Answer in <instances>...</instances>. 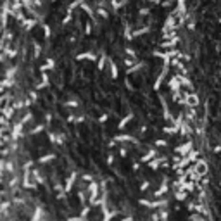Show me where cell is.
I'll return each instance as SVG.
<instances>
[{"instance_id":"obj_9","label":"cell","mask_w":221,"mask_h":221,"mask_svg":"<svg viewBox=\"0 0 221 221\" xmlns=\"http://www.w3.org/2000/svg\"><path fill=\"white\" fill-rule=\"evenodd\" d=\"M22 24H24L26 29H31V28L36 24V21H35V19H22Z\"/></svg>"},{"instance_id":"obj_19","label":"cell","mask_w":221,"mask_h":221,"mask_svg":"<svg viewBox=\"0 0 221 221\" xmlns=\"http://www.w3.org/2000/svg\"><path fill=\"white\" fill-rule=\"evenodd\" d=\"M149 14V9H140V16H147Z\"/></svg>"},{"instance_id":"obj_1","label":"cell","mask_w":221,"mask_h":221,"mask_svg":"<svg viewBox=\"0 0 221 221\" xmlns=\"http://www.w3.org/2000/svg\"><path fill=\"white\" fill-rule=\"evenodd\" d=\"M194 169H195V173L201 175V176L207 175V164H206L204 161H197V163L194 164Z\"/></svg>"},{"instance_id":"obj_3","label":"cell","mask_w":221,"mask_h":221,"mask_svg":"<svg viewBox=\"0 0 221 221\" xmlns=\"http://www.w3.org/2000/svg\"><path fill=\"white\" fill-rule=\"evenodd\" d=\"M159 164H168V161L161 157V159H152V161L149 163V166H150L152 169H157V168H159Z\"/></svg>"},{"instance_id":"obj_12","label":"cell","mask_w":221,"mask_h":221,"mask_svg":"<svg viewBox=\"0 0 221 221\" xmlns=\"http://www.w3.org/2000/svg\"><path fill=\"white\" fill-rule=\"evenodd\" d=\"M66 105H67V107H78V100H76V99H71V100H67Z\"/></svg>"},{"instance_id":"obj_5","label":"cell","mask_w":221,"mask_h":221,"mask_svg":"<svg viewBox=\"0 0 221 221\" xmlns=\"http://www.w3.org/2000/svg\"><path fill=\"white\" fill-rule=\"evenodd\" d=\"M74 178H76V173H73V175H71V178H67V182H66V187H64V190H66V192H71V188H73V183H74Z\"/></svg>"},{"instance_id":"obj_4","label":"cell","mask_w":221,"mask_h":221,"mask_svg":"<svg viewBox=\"0 0 221 221\" xmlns=\"http://www.w3.org/2000/svg\"><path fill=\"white\" fill-rule=\"evenodd\" d=\"M116 140H118V142H133V143H137V140H135L133 137H130V135H118Z\"/></svg>"},{"instance_id":"obj_11","label":"cell","mask_w":221,"mask_h":221,"mask_svg":"<svg viewBox=\"0 0 221 221\" xmlns=\"http://www.w3.org/2000/svg\"><path fill=\"white\" fill-rule=\"evenodd\" d=\"M97 14H99V16H100V17H104V19H105V17H107V16H109V14H107V12H105V9H102V7H99V9H97Z\"/></svg>"},{"instance_id":"obj_6","label":"cell","mask_w":221,"mask_h":221,"mask_svg":"<svg viewBox=\"0 0 221 221\" xmlns=\"http://www.w3.org/2000/svg\"><path fill=\"white\" fill-rule=\"evenodd\" d=\"M156 156H157V150H149V152H147L143 157H142V161H143V163H147V161H152Z\"/></svg>"},{"instance_id":"obj_25","label":"cell","mask_w":221,"mask_h":221,"mask_svg":"<svg viewBox=\"0 0 221 221\" xmlns=\"http://www.w3.org/2000/svg\"><path fill=\"white\" fill-rule=\"evenodd\" d=\"M107 163H109V164H112V163H114V157H112V156H109V157H107Z\"/></svg>"},{"instance_id":"obj_22","label":"cell","mask_w":221,"mask_h":221,"mask_svg":"<svg viewBox=\"0 0 221 221\" xmlns=\"http://www.w3.org/2000/svg\"><path fill=\"white\" fill-rule=\"evenodd\" d=\"M147 188H149V182H143L142 183V190H147Z\"/></svg>"},{"instance_id":"obj_8","label":"cell","mask_w":221,"mask_h":221,"mask_svg":"<svg viewBox=\"0 0 221 221\" xmlns=\"http://www.w3.org/2000/svg\"><path fill=\"white\" fill-rule=\"evenodd\" d=\"M130 119H133V114H128L124 119H121V121H119V124H118V128H119V130H123V128L128 124V121H130Z\"/></svg>"},{"instance_id":"obj_23","label":"cell","mask_w":221,"mask_h":221,"mask_svg":"<svg viewBox=\"0 0 221 221\" xmlns=\"http://www.w3.org/2000/svg\"><path fill=\"white\" fill-rule=\"evenodd\" d=\"M90 31H92V26H90V22H86V35H90Z\"/></svg>"},{"instance_id":"obj_2","label":"cell","mask_w":221,"mask_h":221,"mask_svg":"<svg viewBox=\"0 0 221 221\" xmlns=\"http://www.w3.org/2000/svg\"><path fill=\"white\" fill-rule=\"evenodd\" d=\"M187 105L188 107H197L199 105V97L195 93H187Z\"/></svg>"},{"instance_id":"obj_13","label":"cell","mask_w":221,"mask_h":221,"mask_svg":"<svg viewBox=\"0 0 221 221\" xmlns=\"http://www.w3.org/2000/svg\"><path fill=\"white\" fill-rule=\"evenodd\" d=\"M143 33H149V28H147V26H143L142 29H137V31H135L137 36H138V35H143Z\"/></svg>"},{"instance_id":"obj_26","label":"cell","mask_w":221,"mask_h":221,"mask_svg":"<svg viewBox=\"0 0 221 221\" xmlns=\"http://www.w3.org/2000/svg\"><path fill=\"white\" fill-rule=\"evenodd\" d=\"M152 2H156V3H157V2H159V0H152Z\"/></svg>"},{"instance_id":"obj_15","label":"cell","mask_w":221,"mask_h":221,"mask_svg":"<svg viewBox=\"0 0 221 221\" xmlns=\"http://www.w3.org/2000/svg\"><path fill=\"white\" fill-rule=\"evenodd\" d=\"M81 180H83V182H86V183H90V182H93V178H92V175H83V176H81Z\"/></svg>"},{"instance_id":"obj_17","label":"cell","mask_w":221,"mask_h":221,"mask_svg":"<svg viewBox=\"0 0 221 221\" xmlns=\"http://www.w3.org/2000/svg\"><path fill=\"white\" fill-rule=\"evenodd\" d=\"M156 145H157V147H166L168 142H166V140H156Z\"/></svg>"},{"instance_id":"obj_16","label":"cell","mask_w":221,"mask_h":221,"mask_svg":"<svg viewBox=\"0 0 221 221\" xmlns=\"http://www.w3.org/2000/svg\"><path fill=\"white\" fill-rule=\"evenodd\" d=\"M104 64H105V55L100 57V61H99V69H104Z\"/></svg>"},{"instance_id":"obj_10","label":"cell","mask_w":221,"mask_h":221,"mask_svg":"<svg viewBox=\"0 0 221 221\" xmlns=\"http://www.w3.org/2000/svg\"><path fill=\"white\" fill-rule=\"evenodd\" d=\"M55 157V154H47V156H43V157H40V163L43 164V163H48V161H52Z\"/></svg>"},{"instance_id":"obj_18","label":"cell","mask_w":221,"mask_h":221,"mask_svg":"<svg viewBox=\"0 0 221 221\" xmlns=\"http://www.w3.org/2000/svg\"><path fill=\"white\" fill-rule=\"evenodd\" d=\"M43 31H45V36H47V38H48V36H50V28H48V26H47V24H45V26H43Z\"/></svg>"},{"instance_id":"obj_7","label":"cell","mask_w":221,"mask_h":221,"mask_svg":"<svg viewBox=\"0 0 221 221\" xmlns=\"http://www.w3.org/2000/svg\"><path fill=\"white\" fill-rule=\"evenodd\" d=\"M109 66H111V76H112V80H116L118 78V67H116L114 61H109Z\"/></svg>"},{"instance_id":"obj_24","label":"cell","mask_w":221,"mask_h":221,"mask_svg":"<svg viewBox=\"0 0 221 221\" xmlns=\"http://www.w3.org/2000/svg\"><path fill=\"white\" fill-rule=\"evenodd\" d=\"M119 154H121L123 157H126V149H119Z\"/></svg>"},{"instance_id":"obj_21","label":"cell","mask_w":221,"mask_h":221,"mask_svg":"<svg viewBox=\"0 0 221 221\" xmlns=\"http://www.w3.org/2000/svg\"><path fill=\"white\" fill-rule=\"evenodd\" d=\"M29 97H31V100H36V92H29Z\"/></svg>"},{"instance_id":"obj_14","label":"cell","mask_w":221,"mask_h":221,"mask_svg":"<svg viewBox=\"0 0 221 221\" xmlns=\"http://www.w3.org/2000/svg\"><path fill=\"white\" fill-rule=\"evenodd\" d=\"M41 130H43V124H38L36 128H33V130H31V135H36V133H40Z\"/></svg>"},{"instance_id":"obj_20","label":"cell","mask_w":221,"mask_h":221,"mask_svg":"<svg viewBox=\"0 0 221 221\" xmlns=\"http://www.w3.org/2000/svg\"><path fill=\"white\" fill-rule=\"evenodd\" d=\"M124 52H126V54H128V55H135V52H133V50H131V48H126V50H124ZM135 57H137V55H135Z\"/></svg>"}]
</instances>
